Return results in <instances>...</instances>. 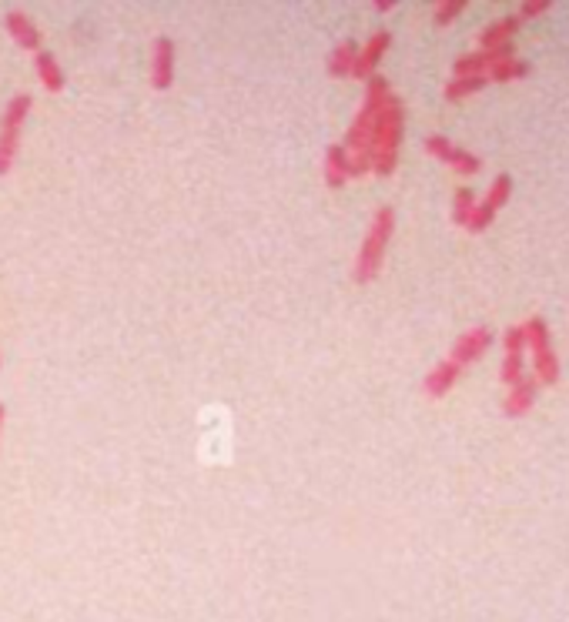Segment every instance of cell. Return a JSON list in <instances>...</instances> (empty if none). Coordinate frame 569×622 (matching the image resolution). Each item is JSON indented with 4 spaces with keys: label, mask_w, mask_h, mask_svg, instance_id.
Masks as SVG:
<instances>
[{
    "label": "cell",
    "mask_w": 569,
    "mask_h": 622,
    "mask_svg": "<svg viewBox=\"0 0 569 622\" xmlns=\"http://www.w3.org/2000/svg\"><path fill=\"white\" fill-rule=\"evenodd\" d=\"M4 31L11 34V41L17 44V48H24V50H41V31H37V24L31 21V14H24V11H7L4 14Z\"/></svg>",
    "instance_id": "cell-11"
},
{
    "label": "cell",
    "mask_w": 569,
    "mask_h": 622,
    "mask_svg": "<svg viewBox=\"0 0 569 622\" xmlns=\"http://www.w3.org/2000/svg\"><path fill=\"white\" fill-rule=\"evenodd\" d=\"M522 375H526V355H506L502 368H499V382L502 385H516Z\"/></svg>",
    "instance_id": "cell-22"
},
{
    "label": "cell",
    "mask_w": 569,
    "mask_h": 622,
    "mask_svg": "<svg viewBox=\"0 0 569 622\" xmlns=\"http://www.w3.org/2000/svg\"><path fill=\"white\" fill-rule=\"evenodd\" d=\"M392 97V84L389 77H382V74H372L366 81V95H362V107L356 111V118H352V124L345 128V138L339 144H342L348 154H358L366 151L368 144V131H372V121L379 118V111L385 107V101Z\"/></svg>",
    "instance_id": "cell-3"
},
{
    "label": "cell",
    "mask_w": 569,
    "mask_h": 622,
    "mask_svg": "<svg viewBox=\"0 0 569 622\" xmlns=\"http://www.w3.org/2000/svg\"><path fill=\"white\" fill-rule=\"evenodd\" d=\"M526 325V335H529V348H533V365H536V382L539 385H556L559 382V358L556 348H553V331L546 325L543 315H533Z\"/></svg>",
    "instance_id": "cell-5"
},
{
    "label": "cell",
    "mask_w": 569,
    "mask_h": 622,
    "mask_svg": "<svg viewBox=\"0 0 569 622\" xmlns=\"http://www.w3.org/2000/svg\"><path fill=\"white\" fill-rule=\"evenodd\" d=\"M502 348H506V355H526V348H529L526 325H510L502 331Z\"/></svg>",
    "instance_id": "cell-21"
},
{
    "label": "cell",
    "mask_w": 569,
    "mask_h": 622,
    "mask_svg": "<svg viewBox=\"0 0 569 622\" xmlns=\"http://www.w3.org/2000/svg\"><path fill=\"white\" fill-rule=\"evenodd\" d=\"M402 134H405V104L399 95H392L385 101V107L379 111V118L372 121V131H368L366 154L372 158V175L389 177L395 171Z\"/></svg>",
    "instance_id": "cell-1"
},
{
    "label": "cell",
    "mask_w": 569,
    "mask_h": 622,
    "mask_svg": "<svg viewBox=\"0 0 569 622\" xmlns=\"http://www.w3.org/2000/svg\"><path fill=\"white\" fill-rule=\"evenodd\" d=\"M392 231H395V208L392 204H382L372 214V224L366 228V238L358 245L356 265H352V282L356 284H368L379 278L382 261H385V251H389Z\"/></svg>",
    "instance_id": "cell-2"
},
{
    "label": "cell",
    "mask_w": 569,
    "mask_h": 622,
    "mask_svg": "<svg viewBox=\"0 0 569 622\" xmlns=\"http://www.w3.org/2000/svg\"><path fill=\"white\" fill-rule=\"evenodd\" d=\"M536 395H539V382H536L533 375H522L519 382L510 388L506 401H502V411H506V419H519V415H526V411L533 409Z\"/></svg>",
    "instance_id": "cell-12"
},
{
    "label": "cell",
    "mask_w": 569,
    "mask_h": 622,
    "mask_svg": "<svg viewBox=\"0 0 569 622\" xmlns=\"http://www.w3.org/2000/svg\"><path fill=\"white\" fill-rule=\"evenodd\" d=\"M492 329H486V325H475V329L463 331L459 338H456V345H452L449 352V362H456L459 368H465V365L479 362L483 355L489 352V345H492Z\"/></svg>",
    "instance_id": "cell-8"
},
{
    "label": "cell",
    "mask_w": 569,
    "mask_h": 622,
    "mask_svg": "<svg viewBox=\"0 0 569 622\" xmlns=\"http://www.w3.org/2000/svg\"><path fill=\"white\" fill-rule=\"evenodd\" d=\"M4 415H7V409H4V401H0V435H4Z\"/></svg>",
    "instance_id": "cell-27"
},
{
    "label": "cell",
    "mask_w": 569,
    "mask_h": 622,
    "mask_svg": "<svg viewBox=\"0 0 569 622\" xmlns=\"http://www.w3.org/2000/svg\"><path fill=\"white\" fill-rule=\"evenodd\" d=\"M422 148H426L436 161L449 165L456 175H479V171H483V161H479L473 151H465V148H459V144H452L446 134H426V138H422Z\"/></svg>",
    "instance_id": "cell-7"
},
{
    "label": "cell",
    "mask_w": 569,
    "mask_h": 622,
    "mask_svg": "<svg viewBox=\"0 0 569 622\" xmlns=\"http://www.w3.org/2000/svg\"><path fill=\"white\" fill-rule=\"evenodd\" d=\"M512 194V175H506V171H499L496 177H492V185H489L486 198L475 201V212L473 218H469V224H465V231H473V235H483L489 224L496 221L499 208L510 201Z\"/></svg>",
    "instance_id": "cell-6"
},
{
    "label": "cell",
    "mask_w": 569,
    "mask_h": 622,
    "mask_svg": "<svg viewBox=\"0 0 569 622\" xmlns=\"http://www.w3.org/2000/svg\"><path fill=\"white\" fill-rule=\"evenodd\" d=\"M389 48H392L389 31H375L366 44H358V58H356V68H352V77L368 81L372 74H379V64H382V58H385V50Z\"/></svg>",
    "instance_id": "cell-9"
},
{
    "label": "cell",
    "mask_w": 569,
    "mask_h": 622,
    "mask_svg": "<svg viewBox=\"0 0 569 622\" xmlns=\"http://www.w3.org/2000/svg\"><path fill=\"white\" fill-rule=\"evenodd\" d=\"M459 375H463V368L456 362H449V358H442V362L422 378V388H426L429 399H442V395H449V388L459 382Z\"/></svg>",
    "instance_id": "cell-13"
},
{
    "label": "cell",
    "mask_w": 569,
    "mask_h": 622,
    "mask_svg": "<svg viewBox=\"0 0 569 622\" xmlns=\"http://www.w3.org/2000/svg\"><path fill=\"white\" fill-rule=\"evenodd\" d=\"M356 58H358V41H342V44H335L329 60H325V71L332 74V77H352Z\"/></svg>",
    "instance_id": "cell-17"
},
{
    "label": "cell",
    "mask_w": 569,
    "mask_h": 622,
    "mask_svg": "<svg viewBox=\"0 0 569 622\" xmlns=\"http://www.w3.org/2000/svg\"><path fill=\"white\" fill-rule=\"evenodd\" d=\"M321 175H325V188L339 191L348 181V151L342 144H329L325 158H321Z\"/></svg>",
    "instance_id": "cell-14"
},
{
    "label": "cell",
    "mask_w": 569,
    "mask_h": 622,
    "mask_svg": "<svg viewBox=\"0 0 569 622\" xmlns=\"http://www.w3.org/2000/svg\"><path fill=\"white\" fill-rule=\"evenodd\" d=\"M392 7H395V0H372V11H379V14H389Z\"/></svg>",
    "instance_id": "cell-26"
},
{
    "label": "cell",
    "mask_w": 569,
    "mask_h": 622,
    "mask_svg": "<svg viewBox=\"0 0 569 622\" xmlns=\"http://www.w3.org/2000/svg\"><path fill=\"white\" fill-rule=\"evenodd\" d=\"M475 191L473 188H459L456 194H452V221L459 224V228H465L469 224V218H473L475 212Z\"/></svg>",
    "instance_id": "cell-20"
},
{
    "label": "cell",
    "mask_w": 569,
    "mask_h": 622,
    "mask_svg": "<svg viewBox=\"0 0 569 622\" xmlns=\"http://www.w3.org/2000/svg\"><path fill=\"white\" fill-rule=\"evenodd\" d=\"M529 64L519 58H510V60H499L496 68L486 74V81L489 84H512V81H522V77H529Z\"/></svg>",
    "instance_id": "cell-18"
},
{
    "label": "cell",
    "mask_w": 569,
    "mask_h": 622,
    "mask_svg": "<svg viewBox=\"0 0 569 622\" xmlns=\"http://www.w3.org/2000/svg\"><path fill=\"white\" fill-rule=\"evenodd\" d=\"M372 171V158L366 151L348 154V177H366Z\"/></svg>",
    "instance_id": "cell-25"
},
{
    "label": "cell",
    "mask_w": 569,
    "mask_h": 622,
    "mask_svg": "<svg viewBox=\"0 0 569 622\" xmlns=\"http://www.w3.org/2000/svg\"><path fill=\"white\" fill-rule=\"evenodd\" d=\"M522 21L516 17V14H506V17H496L492 24L483 27V34H479V48H499V44H510L512 37L519 34Z\"/></svg>",
    "instance_id": "cell-15"
},
{
    "label": "cell",
    "mask_w": 569,
    "mask_h": 622,
    "mask_svg": "<svg viewBox=\"0 0 569 622\" xmlns=\"http://www.w3.org/2000/svg\"><path fill=\"white\" fill-rule=\"evenodd\" d=\"M465 11V0H442V4H436V11H432V21L439 27L452 24L459 14Z\"/></svg>",
    "instance_id": "cell-23"
},
{
    "label": "cell",
    "mask_w": 569,
    "mask_h": 622,
    "mask_svg": "<svg viewBox=\"0 0 569 622\" xmlns=\"http://www.w3.org/2000/svg\"><path fill=\"white\" fill-rule=\"evenodd\" d=\"M31 107H34V97L21 91L7 101L4 114H0V177L11 175L17 148H21V134H24V121L31 118Z\"/></svg>",
    "instance_id": "cell-4"
},
{
    "label": "cell",
    "mask_w": 569,
    "mask_h": 622,
    "mask_svg": "<svg viewBox=\"0 0 569 622\" xmlns=\"http://www.w3.org/2000/svg\"><path fill=\"white\" fill-rule=\"evenodd\" d=\"M34 71H37V77H41V84H44V91H50V95H60L64 91V71H60V64H58V58L50 54V50H37L34 54Z\"/></svg>",
    "instance_id": "cell-16"
},
{
    "label": "cell",
    "mask_w": 569,
    "mask_h": 622,
    "mask_svg": "<svg viewBox=\"0 0 569 622\" xmlns=\"http://www.w3.org/2000/svg\"><path fill=\"white\" fill-rule=\"evenodd\" d=\"M486 84H489L486 77H452V81L442 87V97H446L449 104H456V101H463V97H469V95H479Z\"/></svg>",
    "instance_id": "cell-19"
},
{
    "label": "cell",
    "mask_w": 569,
    "mask_h": 622,
    "mask_svg": "<svg viewBox=\"0 0 569 622\" xmlns=\"http://www.w3.org/2000/svg\"><path fill=\"white\" fill-rule=\"evenodd\" d=\"M171 84H175V41L155 37V44H151V87L167 91Z\"/></svg>",
    "instance_id": "cell-10"
},
{
    "label": "cell",
    "mask_w": 569,
    "mask_h": 622,
    "mask_svg": "<svg viewBox=\"0 0 569 622\" xmlns=\"http://www.w3.org/2000/svg\"><path fill=\"white\" fill-rule=\"evenodd\" d=\"M553 11V4L549 0H522L519 4V21H533V17H543V14H549Z\"/></svg>",
    "instance_id": "cell-24"
}]
</instances>
